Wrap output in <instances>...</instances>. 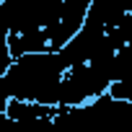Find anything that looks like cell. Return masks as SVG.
<instances>
[{
    "mask_svg": "<svg viewBox=\"0 0 132 132\" xmlns=\"http://www.w3.org/2000/svg\"><path fill=\"white\" fill-rule=\"evenodd\" d=\"M49 132H96L93 114L88 104L83 106H60V111L52 117Z\"/></svg>",
    "mask_w": 132,
    "mask_h": 132,
    "instance_id": "4",
    "label": "cell"
},
{
    "mask_svg": "<svg viewBox=\"0 0 132 132\" xmlns=\"http://www.w3.org/2000/svg\"><path fill=\"white\" fill-rule=\"evenodd\" d=\"M52 117H34V119H16L13 132H49Z\"/></svg>",
    "mask_w": 132,
    "mask_h": 132,
    "instance_id": "7",
    "label": "cell"
},
{
    "mask_svg": "<svg viewBox=\"0 0 132 132\" xmlns=\"http://www.w3.org/2000/svg\"><path fill=\"white\" fill-rule=\"evenodd\" d=\"M11 119H34V117H54L60 111V106H47V104H36V101H18L11 98L5 106Z\"/></svg>",
    "mask_w": 132,
    "mask_h": 132,
    "instance_id": "5",
    "label": "cell"
},
{
    "mask_svg": "<svg viewBox=\"0 0 132 132\" xmlns=\"http://www.w3.org/2000/svg\"><path fill=\"white\" fill-rule=\"evenodd\" d=\"M111 88V80L101 70L98 62H83V65H68V73L62 80V98L60 106H83L98 98Z\"/></svg>",
    "mask_w": 132,
    "mask_h": 132,
    "instance_id": "2",
    "label": "cell"
},
{
    "mask_svg": "<svg viewBox=\"0 0 132 132\" xmlns=\"http://www.w3.org/2000/svg\"><path fill=\"white\" fill-rule=\"evenodd\" d=\"M96 132H132V101L117 98L109 91L88 104Z\"/></svg>",
    "mask_w": 132,
    "mask_h": 132,
    "instance_id": "3",
    "label": "cell"
},
{
    "mask_svg": "<svg viewBox=\"0 0 132 132\" xmlns=\"http://www.w3.org/2000/svg\"><path fill=\"white\" fill-rule=\"evenodd\" d=\"M65 73L68 62L62 52H26L16 57L0 78V109L5 111L11 98L60 106Z\"/></svg>",
    "mask_w": 132,
    "mask_h": 132,
    "instance_id": "1",
    "label": "cell"
},
{
    "mask_svg": "<svg viewBox=\"0 0 132 132\" xmlns=\"http://www.w3.org/2000/svg\"><path fill=\"white\" fill-rule=\"evenodd\" d=\"M11 26H8V13L0 3V78L8 73V68L13 65V54H11Z\"/></svg>",
    "mask_w": 132,
    "mask_h": 132,
    "instance_id": "6",
    "label": "cell"
}]
</instances>
